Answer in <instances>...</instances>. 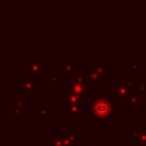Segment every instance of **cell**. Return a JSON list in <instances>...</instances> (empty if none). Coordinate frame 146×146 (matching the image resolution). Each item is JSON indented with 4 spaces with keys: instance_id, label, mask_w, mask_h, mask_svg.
Masks as SVG:
<instances>
[{
    "instance_id": "obj_1",
    "label": "cell",
    "mask_w": 146,
    "mask_h": 146,
    "mask_svg": "<svg viewBox=\"0 0 146 146\" xmlns=\"http://www.w3.org/2000/svg\"><path fill=\"white\" fill-rule=\"evenodd\" d=\"M94 112L98 116H105L110 112V104L105 100H98L94 104Z\"/></svg>"
}]
</instances>
